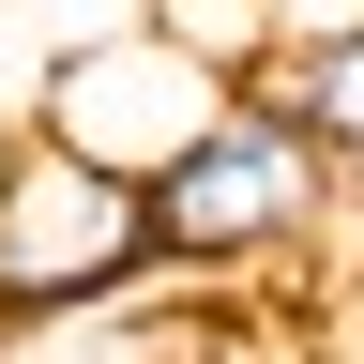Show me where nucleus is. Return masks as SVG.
<instances>
[{"mask_svg":"<svg viewBox=\"0 0 364 364\" xmlns=\"http://www.w3.org/2000/svg\"><path fill=\"white\" fill-rule=\"evenodd\" d=\"M136 198H152V273H182V289H258V273H289V258L334 243L349 182L318 167V136L273 91H228Z\"/></svg>","mask_w":364,"mask_h":364,"instance_id":"obj_1","label":"nucleus"},{"mask_svg":"<svg viewBox=\"0 0 364 364\" xmlns=\"http://www.w3.org/2000/svg\"><path fill=\"white\" fill-rule=\"evenodd\" d=\"M136 289H167L152 273V198L122 167H91V152L16 122V152H0V349L122 318Z\"/></svg>","mask_w":364,"mask_h":364,"instance_id":"obj_2","label":"nucleus"},{"mask_svg":"<svg viewBox=\"0 0 364 364\" xmlns=\"http://www.w3.org/2000/svg\"><path fill=\"white\" fill-rule=\"evenodd\" d=\"M213 107H228V76H198L167 31H136V16H122V31H91V46H61V61L16 91V122H31V136H61V152L122 167V182H152Z\"/></svg>","mask_w":364,"mask_h":364,"instance_id":"obj_3","label":"nucleus"},{"mask_svg":"<svg viewBox=\"0 0 364 364\" xmlns=\"http://www.w3.org/2000/svg\"><path fill=\"white\" fill-rule=\"evenodd\" d=\"M228 91H273V107L318 136V167L364 182V31L349 46H304V61H258V76H228Z\"/></svg>","mask_w":364,"mask_h":364,"instance_id":"obj_4","label":"nucleus"},{"mask_svg":"<svg viewBox=\"0 0 364 364\" xmlns=\"http://www.w3.org/2000/svg\"><path fill=\"white\" fill-rule=\"evenodd\" d=\"M136 31H167L198 76H258L273 61V31H258V0H136Z\"/></svg>","mask_w":364,"mask_h":364,"instance_id":"obj_5","label":"nucleus"},{"mask_svg":"<svg viewBox=\"0 0 364 364\" xmlns=\"http://www.w3.org/2000/svg\"><path fill=\"white\" fill-rule=\"evenodd\" d=\"M258 31H273V61H304V46H349L364 31V0H258Z\"/></svg>","mask_w":364,"mask_h":364,"instance_id":"obj_6","label":"nucleus"},{"mask_svg":"<svg viewBox=\"0 0 364 364\" xmlns=\"http://www.w3.org/2000/svg\"><path fill=\"white\" fill-rule=\"evenodd\" d=\"M334 289H364V243H349V258H334Z\"/></svg>","mask_w":364,"mask_h":364,"instance_id":"obj_7","label":"nucleus"},{"mask_svg":"<svg viewBox=\"0 0 364 364\" xmlns=\"http://www.w3.org/2000/svg\"><path fill=\"white\" fill-rule=\"evenodd\" d=\"M0 152H16V107H0Z\"/></svg>","mask_w":364,"mask_h":364,"instance_id":"obj_8","label":"nucleus"}]
</instances>
